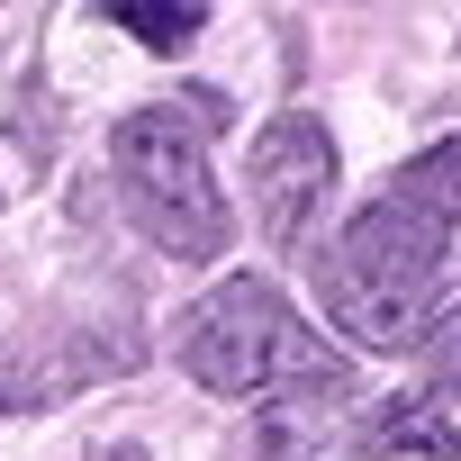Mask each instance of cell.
<instances>
[{"mask_svg":"<svg viewBox=\"0 0 461 461\" xmlns=\"http://www.w3.org/2000/svg\"><path fill=\"white\" fill-rule=\"evenodd\" d=\"M443 254H452L443 217H425V208H407V199L389 190V199H371L344 236L317 254V299H326V317H335L362 353H398V344H416L425 317H434Z\"/></svg>","mask_w":461,"mask_h":461,"instance_id":"1","label":"cell"},{"mask_svg":"<svg viewBox=\"0 0 461 461\" xmlns=\"http://www.w3.org/2000/svg\"><path fill=\"white\" fill-rule=\"evenodd\" d=\"M172 353L181 371L208 389V398H281V389H344V362L299 326V308L263 281V272H236L217 281L181 326H172Z\"/></svg>","mask_w":461,"mask_h":461,"instance_id":"2","label":"cell"},{"mask_svg":"<svg viewBox=\"0 0 461 461\" xmlns=\"http://www.w3.org/2000/svg\"><path fill=\"white\" fill-rule=\"evenodd\" d=\"M199 118H226V100L136 109L109 136V163H118V190H127V208L145 226V245H163L172 263H217L226 245H236V217H226V190H217Z\"/></svg>","mask_w":461,"mask_h":461,"instance_id":"3","label":"cell"},{"mask_svg":"<svg viewBox=\"0 0 461 461\" xmlns=\"http://www.w3.org/2000/svg\"><path fill=\"white\" fill-rule=\"evenodd\" d=\"M245 181H254V217H263V236L299 254V245L317 236V217L335 208V136H326L308 109H290V118H272V127L254 136Z\"/></svg>","mask_w":461,"mask_h":461,"instance_id":"4","label":"cell"},{"mask_svg":"<svg viewBox=\"0 0 461 461\" xmlns=\"http://www.w3.org/2000/svg\"><path fill=\"white\" fill-rule=\"evenodd\" d=\"M254 461H362V416H344V389H281L254 425Z\"/></svg>","mask_w":461,"mask_h":461,"instance_id":"5","label":"cell"},{"mask_svg":"<svg viewBox=\"0 0 461 461\" xmlns=\"http://www.w3.org/2000/svg\"><path fill=\"white\" fill-rule=\"evenodd\" d=\"M380 452H398V461H452L461 434H452V416L434 407V389H425V398H380V407L362 416V461H380Z\"/></svg>","mask_w":461,"mask_h":461,"instance_id":"6","label":"cell"},{"mask_svg":"<svg viewBox=\"0 0 461 461\" xmlns=\"http://www.w3.org/2000/svg\"><path fill=\"white\" fill-rule=\"evenodd\" d=\"M100 19L127 28V37H145L154 55H181V46H199V28H208V0H100Z\"/></svg>","mask_w":461,"mask_h":461,"instance_id":"7","label":"cell"},{"mask_svg":"<svg viewBox=\"0 0 461 461\" xmlns=\"http://www.w3.org/2000/svg\"><path fill=\"white\" fill-rule=\"evenodd\" d=\"M407 208H425V217H443V226H461V136H443V145H425L398 181H389Z\"/></svg>","mask_w":461,"mask_h":461,"instance_id":"8","label":"cell"},{"mask_svg":"<svg viewBox=\"0 0 461 461\" xmlns=\"http://www.w3.org/2000/svg\"><path fill=\"white\" fill-rule=\"evenodd\" d=\"M416 353H425V389H452V398H461V299H452L443 317H425Z\"/></svg>","mask_w":461,"mask_h":461,"instance_id":"9","label":"cell"},{"mask_svg":"<svg viewBox=\"0 0 461 461\" xmlns=\"http://www.w3.org/2000/svg\"><path fill=\"white\" fill-rule=\"evenodd\" d=\"M0 398H10V371H0Z\"/></svg>","mask_w":461,"mask_h":461,"instance_id":"10","label":"cell"}]
</instances>
